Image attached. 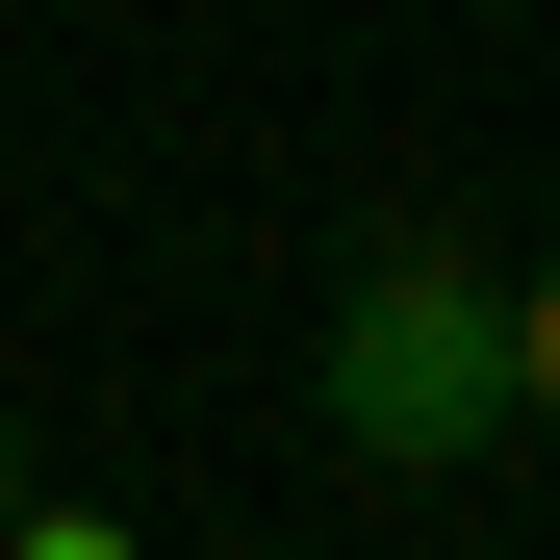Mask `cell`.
<instances>
[{"mask_svg":"<svg viewBox=\"0 0 560 560\" xmlns=\"http://www.w3.org/2000/svg\"><path fill=\"white\" fill-rule=\"evenodd\" d=\"M510 357H535V408H560V255H535V306H510Z\"/></svg>","mask_w":560,"mask_h":560,"instance_id":"7a4b0ae2","label":"cell"},{"mask_svg":"<svg viewBox=\"0 0 560 560\" xmlns=\"http://www.w3.org/2000/svg\"><path fill=\"white\" fill-rule=\"evenodd\" d=\"M0 535H26V485H0Z\"/></svg>","mask_w":560,"mask_h":560,"instance_id":"277c9868","label":"cell"},{"mask_svg":"<svg viewBox=\"0 0 560 560\" xmlns=\"http://www.w3.org/2000/svg\"><path fill=\"white\" fill-rule=\"evenodd\" d=\"M510 306H535V280L485 230H357V280H331V433L383 458V485H458L485 433H535Z\"/></svg>","mask_w":560,"mask_h":560,"instance_id":"6da1fadb","label":"cell"},{"mask_svg":"<svg viewBox=\"0 0 560 560\" xmlns=\"http://www.w3.org/2000/svg\"><path fill=\"white\" fill-rule=\"evenodd\" d=\"M26 560H103V535H77V510H26Z\"/></svg>","mask_w":560,"mask_h":560,"instance_id":"3957f363","label":"cell"}]
</instances>
